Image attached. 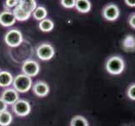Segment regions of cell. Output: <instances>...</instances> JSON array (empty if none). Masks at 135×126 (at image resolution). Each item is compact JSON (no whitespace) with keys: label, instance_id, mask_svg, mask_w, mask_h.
Masks as SVG:
<instances>
[{"label":"cell","instance_id":"cell-1","mask_svg":"<svg viewBox=\"0 0 135 126\" xmlns=\"http://www.w3.org/2000/svg\"><path fill=\"white\" fill-rule=\"evenodd\" d=\"M13 88L20 93H25L28 92L32 87V80L31 77L25 74H19L15 77H14L13 81Z\"/></svg>","mask_w":135,"mask_h":126},{"label":"cell","instance_id":"cell-2","mask_svg":"<svg viewBox=\"0 0 135 126\" xmlns=\"http://www.w3.org/2000/svg\"><path fill=\"white\" fill-rule=\"evenodd\" d=\"M105 68L109 73L112 75H118L122 72L124 69V61L118 56H112L107 61Z\"/></svg>","mask_w":135,"mask_h":126},{"label":"cell","instance_id":"cell-3","mask_svg":"<svg viewBox=\"0 0 135 126\" xmlns=\"http://www.w3.org/2000/svg\"><path fill=\"white\" fill-rule=\"evenodd\" d=\"M4 41L10 47H17L23 41L22 33L16 29H10L4 35Z\"/></svg>","mask_w":135,"mask_h":126},{"label":"cell","instance_id":"cell-4","mask_svg":"<svg viewBox=\"0 0 135 126\" xmlns=\"http://www.w3.org/2000/svg\"><path fill=\"white\" fill-rule=\"evenodd\" d=\"M55 55L53 46L48 43L40 45L36 49V56L41 61H49Z\"/></svg>","mask_w":135,"mask_h":126},{"label":"cell","instance_id":"cell-5","mask_svg":"<svg viewBox=\"0 0 135 126\" xmlns=\"http://www.w3.org/2000/svg\"><path fill=\"white\" fill-rule=\"evenodd\" d=\"M12 109L16 115L20 117L27 116L31 110V104L26 100L19 99L16 103L12 105Z\"/></svg>","mask_w":135,"mask_h":126},{"label":"cell","instance_id":"cell-6","mask_svg":"<svg viewBox=\"0 0 135 126\" xmlns=\"http://www.w3.org/2000/svg\"><path fill=\"white\" fill-rule=\"evenodd\" d=\"M21 70H22L23 74L28 76L30 77H33L39 73L40 65L36 61L27 60L23 63L22 66H21Z\"/></svg>","mask_w":135,"mask_h":126},{"label":"cell","instance_id":"cell-7","mask_svg":"<svg viewBox=\"0 0 135 126\" xmlns=\"http://www.w3.org/2000/svg\"><path fill=\"white\" fill-rule=\"evenodd\" d=\"M1 98L7 104L13 105L19 100V92L15 88H7L3 91Z\"/></svg>","mask_w":135,"mask_h":126},{"label":"cell","instance_id":"cell-8","mask_svg":"<svg viewBox=\"0 0 135 126\" xmlns=\"http://www.w3.org/2000/svg\"><path fill=\"white\" fill-rule=\"evenodd\" d=\"M32 90L35 95H36L37 97H40V98H43V97H46L49 93L50 88L46 82L42 81H37L34 83Z\"/></svg>","mask_w":135,"mask_h":126},{"label":"cell","instance_id":"cell-9","mask_svg":"<svg viewBox=\"0 0 135 126\" xmlns=\"http://www.w3.org/2000/svg\"><path fill=\"white\" fill-rule=\"evenodd\" d=\"M119 14H120L119 8L115 4H109L103 10V16L105 17V19H107L109 21L116 20L118 18Z\"/></svg>","mask_w":135,"mask_h":126},{"label":"cell","instance_id":"cell-10","mask_svg":"<svg viewBox=\"0 0 135 126\" xmlns=\"http://www.w3.org/2000/svg\"><path fill=\"white\" fill-rule=\"evenodd\" d=\"M15 18L10 10H3L0 13V24L4 27H9L15 23Z\"/></svg>","mask_w":135,"mask_h":126},{"label":"cell","instance_id":"cell-11","mask_svg":"<svg viewBox=\"0 0 135 126\" xmlns=\"http://www.w3.org/2000/svg\"><path fill=\"white\" fill-rule=\"evenodd\" d=\"M14 77L12 74L8 71H0V87H7L12 85Z\"/></svg>","mask_w":135,"mask_h":126},{"label":"cell","instance_id":"cell-12","mask_svg":"<svg viewBox=\"0 0 135 126\" xmlns=\"http://www.w3.org/2000/svg\"><path fill=\"white\" fill-rule=\"evenodd\" d=\"M13 14H14V16L16 20L19 21H25L30 19L31 14V13H28L25 10H24L22 8L20 7L19 5H17L14 10H13Z\"/></svg>","mask_w":135,"mask_h":126},{"label":"cell","instance_id":"cell-13","mask_svg":"<svg viewBox=\"0 0 135 126\" xmlns=\"http://www.w3.org/2000/svg\"><path fill=\"white\" fill-rule=\"evenodd\" d=\"M18 5L26 12L31 13V14L37 8L36 1H35V0H20V1H19Z\"/></svg>","mask_w":135,"mask_h":126},{"label":"cell","instance_id":"cell-14","mask_svg":"<svg viewBox=\"0 0 135 126\" xmlns=\"http://www.w3.org/2000/svg\"><path fill=\"white\" fill-rule=\"evenodd\" d=\"M75 8L80 13H88L90 10L91 3L88 0H77L75 3Z\"/></svg>","mask_w":135,"mask_h":126},{"label":"cell","instance_id":"cell-15","mask_svg":"<svg viewBox=\"0 0 135 126\" xmlns=\"http://www.w3.org/2000/svg\"><path fill=\"white\" fill-rule=\"evenodd\" d=\"M33 17L35 18L36 20H43L46 19V16H47V10L46 8L43 6H38L35 11L32 13Z\"/></svg>","mask_w":135,"mask_h":126},{"label":"cell","instance_id":"cell-16","mask_svg":"<svg viewBox=\"0 0 135 126\" xmlns=\"http://www.w3.org/2000/svg\"><path fill=\"white\" fill-rule=\"evenodd\" d=\"M54 28V23L52 20L50 19H45L40 21L39 23V29L43 32H50L52 31Z\"/></svg>","mask_w":135,"mask_h":126},{"label":"cell","instance_id":"cell-17","mask_svg":"<svg viewBox=\"0 0 135 126\" xmlns=\"http://www.w3.org/2000/svg\"><path fill=\"white\" fill-rule=\"evenodd\" d=\"M13 121V116L8 111H3L0 113V125L8 126Z\"/></svg>","mask_w":135,"mask_h":126},{"label":"cell","instance_id":"cell-18","mask_svg":"<svg viewBox=\"0 0 135 126\" xmlns=\"http://www.w3.org/2000/svg\"><path fill=\"white\" fill-rule=\"evenodd\" d=\"M70 126H89L88 121L83 116H74L70 122Z\"/></svg>","mask_w":135,"mask_h":126},{"label":"cell","instance_id":"cell-19","mask_svg":"<svg viewBox=\"0 0 135 126\" xmlns=\"http://www.w3.org/2000/svg\"><path fill=\"white\" fill-rule=\"evenodd\" d=\"M75 3H76L75 0H62L61 1L62 6L66 8H72L75 7Z\"/></svg>","mask_w":135,"mask_h":126},{"label":"cell","instance_id":"cell-20","mask_svg":"<svg viewBox=\"0 0 135 126\" xmlns=\"http://www.w3.org/2000/svg\"><path fill=\"white\" fill-rule=\"evenodd\" d=\"M18 4H19V1H16V0H7V1H5L4 5H5L6 10H9L10 8H15Z\"/></svg>","mask_w":135,"mask_h":126},{"label":"cell","instance_id":"cell-21","mask_svg":"<svg viewBox=\"0 0 135 126\" xmlns=\"http://www.w3.org/2000/svg\"><path fill=\"white\" fill-rule=\"evenodd\" d=\"M128 96L130 99L135 100V84L131 85L128 90Z\"/></svg>","mask_w":135,"mask_h":126},{"label":"cell","instance_id":"cell-22","mask_svg":"<svg viewBox=\"0 0 135 126\" xmlns=\"http://www.w3.org/2000/svg\"><path fill=\"white\" fill-rule=\"evenodd\" d=\"M8 108V104L4 102V101L0 98V113H2L3 111H6Z\"/></svg>","mask_w":135,"mask_h":126},{"label":"cell","instance_id":"cell-23","mask_svg":"<svg viewBox=\"0 0 135 126\" xmlns=\"http://www.w3.org/2000/svg\"><path fill=\"white\" fill-rule=\"evenodd\" d=\"M129 24L135 29V14H132L129 18Z\"/></svg>","mask_w":135,"mask_h":126},{"label":"cell","instance_id":"cell-24","mask_svg":"<svg viewBox=\"0 0 135 126\" xmlns=\"http://www.w3.org/2000/svg\"><path fill=\"white\" fill-rule=\"evenodd\" d=\"M125 3L130 7H135V0H126Z\"/></svg>","mask_w":135,"mask_h":126},{"label":"cell","instance_id":"cell-25","mask_svg":"<svg viewBox=\"0 0 135 126\" xmlns=\"http://www.w3.org/2000/svg\"></svg>","mask_w":135,"mask_h":126}]
</instances>
